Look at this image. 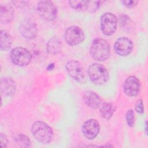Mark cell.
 Segmentation results:
<instances>
[{"instance_id":"20","label":"cell","mask_w":148,"mask_h":148,"mask_svg":"<svg viewBox=\"0 0 148 148\" xmlns=\"http://www.w3.org/2000/svg\"><path fill=\"white\" fill-rule=\"evenodd\" d=\"M88 1H69L70 6L75 10L82 11L86 10L87 8Z\"/></svg>"},{"instance_id":"3","label":"cell","mask_w":148,"mask_h":148,"mask_svg":"<svg viewBox=\"0 0 148 148\" xmlns=\"http://www.w3.org/2000/svg\"><path fill=\"white\" fill-rule=\"evenodd\" d=\"M88 73L91 81L97 85L104 84L109 78L107 69L102 65L98 63L92 64L89 66Z\"/></svg>"},{"instance_id":"25","label":"cell","mask_w":148,"mask_h":148,"mask_svg":"<svg viewBox=\"0 0 148 148\" xmlns=\"http://www.w3.org/2000/svg\"><path fill=\"white\" fill-rule=\"evenodd\" d=\"M0 139H1V147H6L8 142L6 136L5 134L1 133L0 135Z\"/></svg>"},{"instance_id":"22","label":"cell","mask_w":148,"mask_h":148,"mask_svg":"<svg viewBox=\"0 0 148 148\" xmlns=\"http://www.w3.org/2000/svg\"><path fill=\"white\" fill-rule=\"evenodd\" d=\"M100 1H88L87 10L91 12H95L98 9L100 5Z\"/></svg>"},{"instance_id":"13","label":"cell","mask_w":148,"mask_h":148,"mask_svg":"<svg viewBox=\"0 0 148 148\" xmlns=\"http://www.w3.org/2000/svg\"><path fill=\"white\" fill-rule=\"evenodd\" d=\"M0 88L2 94L4 95L12 96L16 91V83L10 77H2L1 79Z\"/></svg>"},{"instance_id":"8","label":"cell","mask_w":148,"mask_h":148,"mask_svg":"<svg viewBox=\"0 0 148 148\" xmlns=\"http://www.w3.org/2000/svg\"><path fill=\"white\" fill-rule=\"evenodd\" d=\"M65 67L68 74L74 80L80 83L84 82V69L80 62L76 60H71L67 62Z\"/></svg>"},{"instance_id":"7","label":"cell","mask_w":148,"mask_h":148,"mask_svg":"<svg viewBox=\"0 0 148 148\" xmlns=\"http://www.w3.org/2000/svg\"><path fill=\"white\" fill-rule=\"evenodd\" d=\"M117 20L112 13H105L101 17V29L105 35H113L117 29Z\"/></svg>"},{"instance_id":"14","label":"cell","mask_w":148,"mask_h":148,"mask_svg":"<svg viewBox=\"0 0 148 148\" xmlns=\"http://www.w3.org/2000/svg\"><path fill=\"white\" fill-rule=\"evenodd\" d=\"M83 99L86 105L91 108H97L102 104V99L99 95L92 91L85 92Z\"/></svg>"},{"instance_id":"2","label":"cell","mask_w":148,"mask_h":148,"mask_svg":"<svg viewBox=\"0 0 148 148\" xmlns=\"http://www.w3.org/2000/svg\"><path fill=\"white\" fill-rule=\"evenodd\" d=\"M90 54L97 61H103L107 60L110 54L109 43L102 38L95 39L91 45Z\"/></svg>"},{"instance_id":"9","label":"cell","mask_w":148,"mask_h":148,"mask_svg":"<svg viewBox=\"0 0 148 148\" xmlns=\"http://www.w3.org/2000/svg\"><path fill=\"white\" fill-rule=\"evenodd\" d=\"M19 31L23 38L27 39H32L38 34V28L33 20L30 18H25L20 23Z\"/></svg>"},{"instance_id":"4","label":"cell","mask_w":148,"mask_h":148,"mask_svg":"<svg viewBox=\"0 0 148 148\" xmlns=\"http://www.w3.org/2000/svg\"><path fill=\"white\" fill-rule=\"evenodd\" d=\"M10 58L16 65L24 66L28 65L32 59L29 51L25 48L18 47L14 48L10 52Z\"/></svg>"},{"instance_id":"21","label":"cell","mask_w":148,"mask_h":148,"mask_svg":"<svg viewBox=\"0 0 148 148\" xmlns=\"http://www.w3.org/2000/svg\"><path fill=\"white\" fill-rule=\"evenodd\" d=\"M134 112L132 109H129L127 110L125 114V119L127 124L129 127H132L135 123Z\"/></svg>"},{"instance_id":"12","label":"cell","mask_w":148,"mask_h":148,"mask_svg":"<svg viewBox=\"0 0 148 148\" xmlns=\"http://www.w3.org/2000/svg\"><path fill=\"white\" fill-rule=\"evenodd\" d=\"M123 88L124 91L127 95L134 97L137 95L139 92L140 83L136 77L130 76L128 77L124 82Z\"/></svg>"},{"instance_id":"19","label":"cell","mask_w":148,"mask_h":148,"mask_svg":"<svg viewBox=\"0 0 148 148\" xmlns=\"http://www.w3.org/2000/svg\"><path fill=\"white\" fill-rule=\"evenodd\" d=\"M14 140L16 143L20 147H27L31 145V141L29 138L23 134H18L14 138Z\"/></svg>"},{"instance_id":"23","label":"cell","mask_w":148,"mask_h":148,"mask_svg":"<svg viewBox=\"0 0 148 148\" xmlns=\"http://www.w3.org/2000/svg\"><path fill=\"white\" fill-rule=\"evenodd\" d=\"M135 110L139 113H143L144 112V106L142 99H139L137 101L135 104Z\"/></svg>"},{"instance_id":"26","label":"cell","mask_w":148,"mask_h":148,"mask_svg":"<svg viewBox=\"0 0 148 148\" xmlns=\"http://www.w3.org/2000/svg\"><path fill=\"white\" fill-rule=\"evenodd\" d=\"M13 4L17 6V8H23L25 5H27V3H28L27 1H15L12 2Z\"/></svg>"},{"instance_id":"10","label":"cell","mask_w":148,"mask_h":148,"mask_svg":"<svg viewBox=\"0 0 148 148\" xmlns=\"http://www.w3.org/2000/svg\"><path fill=\"white\" fill-rule=\"evenodd\" d=\"M114 49L116 53L121 56H127L133 49V43L127 37H121L115 42Z\"/></svg>"},{"instance_id":"6","label":"cell","mask_w":148,"mask_h":148,"mask_svg":"<svg viewBox=\"0 0 148 148\" xmlns=\"http://www.w3.org/2000/svg\"><path fill=\"white\" fill-rule=\"evenodd\" d=\"M64 38L68 45L76 46L81 43L84 40V34L79 27L72 25L65 30Z\"/></svg>"},{"instance_id":"15","label":"cell","mask_w":148,"mask_h":148,"mask_svg":"<svg viewBox=\"0 0 148 148\" xmlns=\"http://www.w3.org/2000/svg\"><path fill=\"white\" fill-rule=\"evenodd\" d=\"M14 10L8 5H1L0 6V21L2 24H7L14 18Z\"/></svg>"},{"instance_id":"24","label":"cell","mask_w":148,"mask_h":148,"mask_svg":"<svg viewBox=\"0 0 148 148\" xmlns=\"http://www.w3.org/2000/svg\"><path fill=\"white\" fill-rule=\"evenodd\" d=\"M122 3L127 8H132L135 7L137 3H138V1H134V0H128V1H123Z\"/></svg>"},{"instance_id":"27","label":"cell","mask_w":148,"mask_h":148,"mask_svg":"<svg viewBox=\"0 0 148 148\" xmlns=\"http://www.w3.org/2000/svg\"><path fill=\"white\" fill-rule=\"evenodd\" d=\"M145 132L147 134V122L145 123Z\"/></svg>"},{"instance_id":"5","label":"cell","mask_w":148,"mask_h":148,"mask_svg":"<svg viewBox=\"0 0 148 148\" xmlns=\"http://www.w3.org/2000/svg\"><path fill=\"white\" fill-rule=\"evenodd\" d=\"M37 10L39 15L47 21H53L57 17V8L50 1H39L37 5Z\"/></svg>"},{"instance_id":"18","label":"cell","mask_w":148,"mask_h":148,"mask_svg":"<svg viewBox=\"0 0 148 148\" xmlns=\"http://www.w3.org/2000/svg\"><path fill=\"white\" fill-rule=\"evenodd\" d=\"M0 48L1 50L6 51L9 50L12 45V38L10 35L5 30L1 31Z\"/></svg>"},{"instance_id":"1","label":"cell","mask_w":148,"mask_h":148,"mask_svg":"<svg viewBox=\"0 0 148 148\" xmlns=\"http://www.w3.org/2000/svg\"><path fill=\"white\" fill-rule=\"evenodd\" d=\"M31 132L35 138L42 144H47L51 142L54 137L52 128L41 121H35L31 127Z\"/></svg>"},{"instance_id":"16","label":"cell","mask_w":148,"mask_h":148,"mask_svg":"<svg viewBox=\"0 0 148 148\" xmlns=\"http://www.w3.org/2000/svg\"><path fill=\"white\" fill-rule=\"evenodd\" d=\"M62 49V43L61 40L56 38H51L47 44V51L51 54H56L61 51Z\"/></svg>"},{"instance_id":"11","label":"cell","mask_w":148,"mask_h":148,"mask_svg":"<svg viewBox=\"0 0 148 148\" xmlns=\"http://www.w3.org/2000/svg\"><path fill=\"white\" fill-rule=\"evenodd\" d=\"M82 130L86 138L88 139H93L99 132L100 125L95 119H89L83 123Z\"/></svg>"},{"instance_id":"17","label":"cell","mask_w":148,"mask_h":148,"mask_svg":"<svg viewBox=\"0 0 148 148\" xmlns=\"http://www.w3.org/2000/svg\"><path fill=\"white\" fill-rule=\"evenodd\" d=\"M115 110V106L112 103L104 102L101 105L100 113L104 119L108 120L112 117Z\"/></svg>"}]
</instances>
